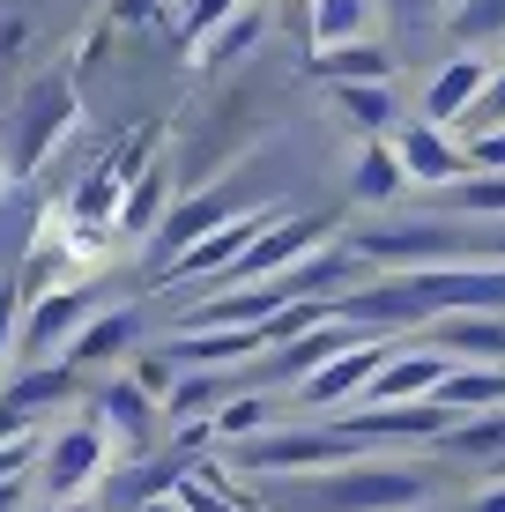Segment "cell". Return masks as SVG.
<instances>
[{
    "label": "cell",
    "instance_id": "6da1fadb",
    "mask_svg": "<svg viewBox=\"0 0 505 512\" xmlns=\"http://www.w3.org/2000/svg\"><path fill=\"white\" fill-rule=\"evenodd\" d=\"M431 498V475L402 461H335L298 468L268 490V512H416Z\"/></svg>",
    "mask_w": 505,
    "mask_h": 512
},
{
    "label": "cell",
    "instance_id": "7a4b0ae2",
    "mask_svg": "<svg viewBox=\"0 0 505 512\" xmlns=\"http://www.w3.org/2000/svg\"><path fill=\"white\" fill-rule=\"evenodd\" d=\"M372 438H357L350 423H320V431H290V423H268L260 438L231 446V468L246 475H298V468H335V461H357Z\"/></svg>",
    "mask_w": 505,
    "mask_h": 512
},
{
    "label": "cell",
    "instance_id": "3957f363",
    "mask_svg": "<svg viewBox=\"0 0 505 512\" xmlns=\"http://www.w3.org/2000/svg\"><path fill=\"white\" fill-rule=\"evenodd\" d=\"M372 268H439V260H483V238L461 223H387L350 238Z\"/></svg>",
    "mask_w": 505,
    "mask_h": 512
},
{
    "label": "cell",
    "instance_id": "277c9868",
    "mask_svg": "<svg viewBox=\"0 0 505 512\" xmlns=\"http://www.w3.org/2000/svg\"><path fill=\"white\" fill-rule=\"evenodd\" d=\"M119 461V446H112V431H104L97 416H82V423H67L60 438H45V453H38V483H45V505H60V498H90V483L104 468Z\"/></svg>",
    "mask_w": 505,
    "mask_h": 512
},
{
    "label": "cell",
    "instance_id": "5b68a950",
    "mask_svg": "<svg viewBox=\"0 0 505 512\" xmlns=\"http://www.w3.org/2000/svg\"><path fill=\"white\" fill-rule=\"evenodd\" d=\"M387 357H394V334L372 327L364 342L342 349V357H327L312 379H298V401H305V409H342V401H357L364 386L379 379V364H387Z\"/></svg>",
    "mask_w": 505,
    "mask_h": 512
},
{
    "label": "cell",
    "instance_id": "8992f818",
    "mask_svg": "<svg viewBox=\"0 0 505 512\" xmlns=\"http://www.w3.org/2000/svg\"><path fill=\"white\" fill-rule=\"evenodd\" d=\"M90 297L82 290H52V297H30L23 305V334H15V349L23 357H38V364H52V357H67L75 349V334L90 327Z\"/></svg>",
    "mask_w": 505,
    "mask_h": 512
},
{
    "label": "cell",
    "instance_id": "52a82bcc",
    "mask_svg": "<svg viewBox=\"0 0 505 512\" xmlns=\"http://www.w3.org/2000/svg\"><path fill=\"white\" fill-rule=\"evenodd\" d=\"M268 223H275V208H238L231 223H216L201 245H186V253L171 260V282H223V275L238 268V253H246Z\"/></svg>",
    "mask_w": 505,
    "mask_h": 512
},
{
    "label": "cell",
    "instance_id": "ba28073f",
    "mask_svg": "<svg viewBox=\"0 0 505 512\" xmlns=\"http://www.w3.org/2000/svg\"><path fill=\"white\" fill-rule=\"evenodd\" d=\"M238 208H246V201H238V193H223V186H208V193H194V201H179L164 223H156L149 260H156V268H171V260L186 253V245H201L208 231H216V223H231Z\"/></svg>",
    "mask_w": 505,
    "mask_h": 512
},
{
    "label": "cell",
    "instance_id": "9c48e42d",
    "mask_svg": "<svg viewBox=\"0 0 505 512\" xmlns=\"http://www.w3.org/2000/svg\"><path fill=\"white\" fill-rule=\"evenodd\" d=\"M67 119H75V90L67 82H38L23 97V112H15V171H38L45 149L67 134Z\"/></svg>",
    "mask_w": 505,
    "mask_h": 512
},
{
    "label": "cell",
    "instance_id": "30bf717a",
    "mask_svg": "<svg viewBox=\"0 0 505 512\" xmlns=\"http://www.w3.org/2000/svg\"><path fill=\"white\" fill-rule=\"evenodd\" d=\"M394 149H402V164H409L416 186H454V179L476 171L461 141H446L439 119H409V127H394Z\"/></svg>",
    "mask_w": 505,
    "mask_h": 512
},
{
    "label": "cell",
    "instance_id": "8fae6325",
    "mask_svg": "<svg viewBox=\"0 0 505 512\" xmlns=\"http://www.w3.org/2000/svg\"><path fill=\"white\" fill-rule=\"evenodd\" d=\"M483 82H491V60H483L476 45L454 52V60H446L439 75H431V90H424V119H439V127H461V119L476 112Z\"/></svg>",
    "mask_w": 505,
    "mask_h": 512
},
{
    "label": "cell",
    "instance_id": "7c38bea8",
    "mask_svg": "<svg viewBox=\"0 0 505 512\" xmlns=\"http://www.w3.org/2000/svg\"><path fill=\"white\" fill-rule=\"evenodd\" d=\"M156 416H164V409H156V394H149L142 379H112V386L97 394V423L112 431L119 453H142L149 438H156Z\"/></svg>",
    "mask_w": 505,
    "mask_h": 512
},
{
    "label": "cell",
    "instance_id": "4fadbf2b",
    "mask_svg": "<svg viewBox=\"0 0 505 512\" xmlns=\"http://www.w3.org/2000/svg\"><path fill=\"white\" fill-rule=\"evenodd\" d=\"M268 342H275L268 327H179V334H171V364H201V372H216V364L260 357Z\"/></svg>",
    "mask_w": 505,
    "mask_h": 512
},
{
    "label": "cell",
    "instance_id": "5bb4252c",
    "mask_svg": "<svg viewBox=\"0 0 505 512\" xmlns=\"http://www.w3.org/2000/svg\"><path fill=\"white\" fill-rule=\"evenodd\" d=\"M431 342L461 364H498L505 357V312H439L431 320Z\"/></svg>",
    "mask_w": 505,
    "mask_h": 512
},
{
    "label": "cell",
    "instance_id": "9a60e30c",
    "mask_svg": "<svg viewBox=\"0 0 505 512\" xmlns=\"http://www.w3.org/2000/svg\"><path fill=\"white\" fill-rule=\"evenodd\" d=\"M364 334H372V327H357V320H342V312H327L320 327H305V334H290V342H283L275 372H283V379H312L327 357H342V349H350V342H364Z\"/></svg>",
    "mask_w": 505,
    "mask_h": 512
},
{
    "label": "cell",
    "instance_id": "2e32d148",
    "mask_svg": "<svg viewBox=\"0 0 505 512\" xmlns=\"http://www.w3.org/2000/svg\"><path fill=\"white\" fill-rule=\"evenodd\" d=\"M402 186H416V179H409L402 149H394V134H372L364 156H357V171H350V193L364 208H387V201H402Z\"/></svg>",
    "mask_w": 505,
    "mask_h": 512
},
{
    "label": "cell",
    "instance_id": "e0dca14e",
    "mask_svg": "<svg viewBox=\"0 0 505 512\" xmlns=\"http://www.w3.org/2000/svg\"><path fill=\"white\" fill-rule=\"evenodd\" d=\"M134 334H142V320H134L127 305H119V312H90V327L75 334L67 364H75V372H82V364H112V357H127V349H134Z\"/></svg>",
    "mask_w": 505,
    "mask_h": 512
},
{
    "label": "cell",
    "instance_id": "ac0fdd59",
    "mask_svg": "<svg viewBox=\"0 0 505 512\" xmlns=\"http://www.w3.org/2000/svg\"><path fill=\"white\" fill-rule=\"evenodd\" d=\"M312 75H320V82H387V75H394V60H387V45L350 38V45L312 52Z\"/></svg>",
    "mask_w": 505,
    "mask_h": 512
},
{
    "label": "cell",
    "instance_id": "d6986e66",
    "mask_svg": "<svg viewBox=\"0 0 505 512\" xmlns=\"http://www.w3.org/2000/svg\"><path fill=\"white\" fill-rule=\"evenodd\" d=\"M439 401H446L454 416L498 409V401H505V372H498V364H454V372L439 379Z\"/></svg>",
    "mask_w": 505,
    "mask_h": 512
},
{
    "label": "cell",
    "instance_id": "ffe728a7",
    "mask_svg": "<svg viewBox=\"0 0 505 512\" xmlns=\"http://www.w3.org/2000/svg\"><path fill=\"white\" fill-rule=\"evenodd\" d=\"M164 193H171V171H164V164H149L142 179H127L119 231H127V238H156V223H164Z\"/></svg>",
    "mask_w": 505,
    "mask_h": 512
},
{
    "label": "cell",
    "instance_id": "44dd1931",
    "mask_svg": "<svg viewBox=\"0 0 505 512\" xmlns=\"http://www.w3.org/2000/svg\"><path fill=\"white\" fill-rule=\"evenodd\" d=\"M312 8V52H327V45H350V38H364L372 30V0H305Z\"/></svg>",
    "mask_w": 505,
    "mask_h": 512
},
{
    "label": "cell",
    "instance_id": "7402d4cb",
    "mask_svg": "<svg viewBox=\"0 0 505 512\" xmlns=\"http://www.w3.org/2000/svg\"><path fill=\"white\" fill-rule=\"evenodd\" d=\"M446 453H468V461H483L491 468L498 453H505V409H476V416H454L446 423V438H439Z\"/></svg>",
    "mask_w": 505,
    "mask_h": 512
},
{
    "label": "cell",
    "instance_id": "603a6c76",
    "mask_svg": "<svg viewBox=\"0 0 505 512\" xmlns=\"http://www.w3.org/2000/svg\"><path fill=\"white\" fill-rule=\"evenodd\" d=\"M335 104H342V119H350L357 134H394V127H402L387 82H335Z\"/></svg>",
    "mask_w": 505,
    "mask_h": 512
},
{
    "label": "cell",
    "instance_id": "cb8c5ba5",
    "mask_svg": "<svg viewBox=\"0 0 505 512\" xmlns=\"http://www.w3.org/2000/svg\"><path fill=\"white\" fill-rule=\"evenodd\" d=\"M0 394H8L15 401V409H30V416H45V401H67V394H75V364H38V372H23V379H15V386H0Z\"/></svg>",
    "mask_w": 505,
    "mask_h": 512
},
{
    "label": "cell",
    "instance_id": "d4e9b609",
    "mask_svg": "<svg viewBox=\"0 0 505 512\" xmlns=\"http://www.w3.org/2000/svg\"><path fill=\"white\" fill-rule=\"evenodd\" d=\"M446 208H454V216L505 223V171H468V186L454 179V186H446Z\"/></svg>",
    "mask_w": 505,
    "mask_h": 512
},
{
    "label": "cell",
    "instance_id": "484cf974",
    "mask_svg": "<svg viewBox=\"0 0 505 512\" xmlns=\"http://www.w3.org/2000/svg\"><path fill=\"white\" fill-rule=\"evenodd\" d=\"M253 38H260V8H238L231 23H216L194 52H201V67H231V60H246V45H253Z\"/></svg>",
    "mask_w": 505,
    "mask_h": 512
},
{
    "label": "cell",
    "instance_id": "4316f807",
    "mask_svg": "<svg viewBox=\"0 0 505 512\" xmlns=\"http://www.w3.org/2000/svg\"><path fill=\"white\" fill-rule=\"evenodd\" d=\"M268 423H275V401L238 394V401H223V409H216V438H223V446H246V438H260Z\"/></svg>",
    "mask_w": 505,
    "mask_h": 512
},
{
    "label": "cell",
    "instance_id": "83f0119b",
    "mask_svg": "<svg viewBox=\"0 0 505 512\" xmlns=\"http://www.w3.org/2000/svg\"><path fill=\"white\" fill-rule=\"evenodd\" d=\"M454 38H461V45L505 38V0H461V8H454Z\"/></svg>",
    "mask_w": 505,
    "mask_h": 512
},
{
    "label": "cell",
    "instance_id": "f1b7e54d",
    "mask_svg": "<svg viewBox=\"0 0 505 512\" xmlns=\"http://www.w3.org/2000/svg\"><path fill=\"white\" fill-rule=\"evenodd\" d=\"M201 409H223V379H216V372L179 379V386L164 394V416H171V423H186V416H201Z\"/></svg>",
    "mask_w": 505,
    "mask_h": 512
},
{
    "label": "cell",
    "instance_id": "f546056e",
    "mask_svg": "<svg viewBox=\"0 0 505 512\" xmlns=\"http://www.w3.org/2000/svg\"><path fill=\"white\" fill-rule=\"evenodd\" d=\"M15 334H23V290L0 282V379H8V364H15Z\"/></svg>",
    "mask_w": 505,
    "mask_h": 512
},
{
    "label": "cell",
    "instance_id": "4dcf8cb0",
    "mask_svg": "<svg viewBox=\"0 0 505 512\" xmlns=\"http://www.w3.org/2000/svg\"><path fill=\"white\" fill-rule=\"evenodd\" d=\"M246 8V0H186V45H201L216 23H231V15Z\"/></svg>",
    "mask_w": 505,
    "mask_h": 512
},
{
    "label": "cell",
    "instance_id": "1f68e13d",
    "mask_svg": "<svg viewBox=\"0 0 505 512\" xmlns=\"http://www.w3.org/2000/svg\"><path fill=\"white\" fill-rule=\"evenodd\" d=\"M461 127H468V134H483V127H505V67H491V82H483L476 112H468Z\"/></svg>",
    "mask_w": 505,
    "mask_h": 512
},
{
    "label": "cell",
    "instance_id": "d6a6232c",
    "mask_svg": "<svg viewBox=\"0 0 505 512\" xmlns=\"http://www.w3.org/2000/svg\"><path fill=\"white\" fill-rule=\"evenodd\" d=\"M468 164H476V171H505V127L468 134Z\"/></svg>",
    "mask_w": 505,
    "mask_h": 512
},
{
    "label": "cell",
    "instance_id": "836d02e7",
    "mask_svg": "<svg viewBox=\"0 0 505 512\" xmlns=\"http://www.w3.org/2000/svg\"><path fill=\"white\" fill-rule=\"evenodd\" d=\"M8 438H38V416H30V409H15V401L0 394V446H8Z\"/></svg>",
    "mask_w": 505,
    "mask_h": 512
},
{
    "label": "cell",
    "instance_id": "e575fe53",
    "mask_svg": "<svg viewBox=\"0 0 505 512\" xmlns=\"http://www.w3.org/2000/svg\"><path fill=\"white\" fill-rule=\"evenodd\" d=\"M23 498H30V475H8L0 483V512H23Z\"/></svg>",
    "mask_w": 505,
    "mask_h": 512
},
{
    "label": "cell",
    "instance_id": "d590c367",
    "mask_svg": "<svg viewBox=\"0 0 505 512\" xmlns=\"http://www.w3.org/2000/svg\"><path fill=\"white\" fill-rule=\"evenodd\" d=\"M134 512H194V505H186V498H179V483H171L164 498H149V505H134Z\"/></svg>",
    "mask_w": 505,
    "mask_h": 512
},
{
    "label": "cell",
    "instance_id": "8d00e7d4",
    "mask_svg": "<svg viewBox=\"0 0 505 512\" xmlns=\"http://www.w3.org/2000/svg\"><path fill=\"white\" fill-rule=\"evenodd\" d=\"M468 512H505V475H491V490H483V498L468 505Z\"/></svg>",
    "mask_w": 505,
    "mask_h": 512
},
{
    "label": "cell",
    "instance_id": "74e56055",
    "mask_svg": "<svg viewBox=\"0 0 505 512\" xmlns=\"http://www.w3.org/2000/svg\"><path fill=\"white\" fill-rule=\"evenodd\" d=\"M483 260H505V223H491V231H483Z\"/></svg>",
    "mask_w": 505,
    "mask_h": 512
},
{
    "label": "cell",
    "instance_id": "f35d334b",
    "mask_svg": "<svg viewBox=\"0 0 505 512\" xmlns=\"http://www.w3.org/2000/svg\"><path fill=\"white\" fill-rule=\"evenodd\" d=\"M45 512H97L90 498H60V505H45Z\"/></svg>",
    "mask_w": 505,
    "mask_h": 512
},
{
    "label": "cell",
    "instance_id": "ab89813d",
    "mask_svg": "<svg viewBox=\"0 0 505 512\" xmlns=\"http://www.w3.org/2000/svg\"><path fill=\"white\" fill-rule=\"evenodd\" d=\"M491 475H505V453H498V461H491Z\"/></svg>",
    "mask_w": 505,
    "mask_h": 512
}]
</instances>
